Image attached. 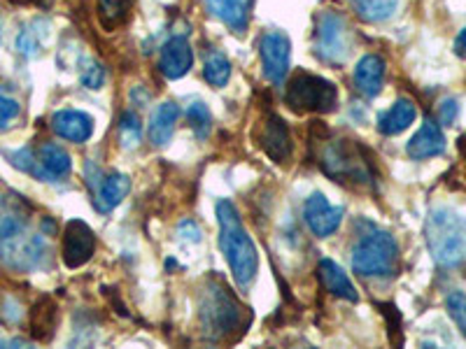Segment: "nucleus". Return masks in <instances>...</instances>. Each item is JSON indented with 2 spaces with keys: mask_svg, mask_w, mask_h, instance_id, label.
I'll return each instance as SVG.
<instances>
[{
  "mask_svg": "<svg viewBox=\"0 0 466 349\" xmlns=\"http://www.w3.org/2000/svg\"><path fill=\"white\" fill-rule=\"evenodd\" d=\"M187 122H189L191 133H194V138L197 140H208L212 133V112L206 103L197 101L191 103V107L187 110Z\"/></svg>",
  "mask_w": 466,
  "mask_h": 349,
  "instance_id": "cd10ccee",
  "label": "nucleus"
},
{
  "mask_svg": "<svg viewBox=\"0 0 466 349\" xmlns=\"http://www.w3.org/2000/svg\"><path fill=\"white\" fill-rule=\"evenodd\" d=\"M64 264L68 268H82L89 264L96 254V235L91 226H86L82 219H70L64 231Z\"/></svg>",
  "mask_w": 466,
  "mask_h": 349,
  "instance_id": "9b49d317",
  "label": "nucleus"
},
{
  "mask_svg": "<svg viewBox=\"0 0 466 349\" xmlns=\"http://www.w3.org/2000/svg\"><path fill=\"white\" fill-rule=\"evenodd\" d=\"M245 314V307L228 294L227 286L210 284L201 298L198 317L206 338L222 340L231 335L240 326V317Z\"/></svg>",
  "mask_w": 466,
  "mask_h": 349,
  "instance_id": "0eeeda50",
  "label": "nucleus"
},
{
  "mask_svg": "<svg viewBox=\"0 0 466 349\" xmlns=\"http://www.w3.org/2000/svg\"><path fill=\"white\" fill-rule=\"evenodd\" d=\"M380 313L385 314V319H387V324H390V340H392L394 344H401V338H399V331H401V317H399V313H397V307L394 305H390V303H380Z\"/></svg>",
  "mask_w": 466,
  "mask_h": 349,
  "instance_id": "473e14b6",
  "label": "nucleus"
},
{
  "mask_svg": "<svg viewBox=\"0 0 466 349\" xmlns=\"http://www.w3.org/2000/svg\"><path fill=\"white\" fill-rule=\"evenodd\" d=\"M318 164L329 180L350 189H373L376 186V170L366 149L357 140L336 138L319 140Z\"/></svg>",
  "mask_w": 466,
  "mask_h": 349,
  "instance_id": "f03ea898",
  "label": "nucleus"
},
{
  "mask_svg": "<svg viewBox=\"0 0 466 349\" xmlns=\"http://www.w3.org/2000/svg\"><path fill=\"white\" fill-rule=\"evenodd\" d=\"M85 174L86 184L91 186V194H94L96 210L103 212V214L115 210L128 196V191H131V180L124 173H116V170L103 174L94 164H86Z\"/></svg>",
  "mask_w": 466,
  "mask_h": 349,
  "instance_id": "1a4fd4ad",
  "label": "nucleus"
},
{
  "mask_svg": "<svg viewBox=\"0 0 466 349\" xmlns=\"http://www.w3.org/2000/svg\"><path fill=\"white\" fill-rule=\"evenodd\" d=\"M352 7L361 22L380 24L397 12L399 0H352Z\"/></svg>",
  "mask_w": 466,
  "mask_h": 349,
  "instance_id": "bb28decb",
  "label": "nucleus"
},
{
  "mask_svg": "<svg viewBox=\"0 0 466 349\" xmlns=\"http://www.w3.org/2000/svg\"><path fill=\"white\" fill-rule=\"evenodd\" d=\"M208 12L224 24L231 33L243 35L252 19L255 0H206Z\"/></svg>",
  "mask_w": 466,
  "mask_h": 349,
  "instance_id": "f3484780",
  "label": "nucleus"
},
{
  "mask_svg": "<svg viewBox=\"0 0 466 349\" xmlns=\"http://www.w3.org/2000/svg\"><path fill=\"white\" fill-rule=\"evenodd\" d=\"M52 131L68 143L82 145L94 135V116L82 110H58L52 116Z\"/></svg>",
  "mask_w": 466,
  "mask_h": 349,
  "instance_id": "2eb2a0df",
  "label": "nucleus"
},
{
  "mask_svg": "<svg viewBox=\"0 0 466 349\" xmlns=\"http://www.w3.org/2000/svg\"><path fill=\"white\" fill-rule=\"evenodd\" d=\"M177 231H180L182 238L189 240V243H201V238H203L201 228H198L194 222H182Z\"/></svg>",
  "mask_w": 466,
  "mask_h": 349,
  "instance_id": "f704fd0d",
  "label": "nucleus"
},
{
  "mask_svg": "<svg viewBox=\"0 0 466 349\" xmlns=\"http://www.w3.org/2000/svg\"><path fill=\"white\" fill-rule=\"evenodd\" d=\"M424 240L441 268L457 270L466 265V217L451 207H434L424 222Z\"/></svg>",
  "mask_w": 466,
  "mask_h": 349,
  "instance_id": "20e7f679",
  "label": "nucleus"
},
{
  "mask_svg": "<svg viewBox=\"0 0 466 349\" xmlns=\"http://www.w3.org/2000/svg\"><path fill=\"white\" fill-rule=\"evenodd\" d=\"M343 207L331 205L319 191L310 194V196L306 198V203H303V217H306L308 228H310L313 235H318V238L334 235L340 228V224H343Z\"/></svg>",
  "mask_w": 466,
  "mask_h": 349,
  "instance_id": "ddd939ff",
  "label": "nucleus"
},
{
  "mask_svg": "<svg viewBox=\"0 0 466 349\" xmlns=\"http://www.w3.org/2000/svg\"><path fill=\"white\" fill-rule=\"evenodd\" d=\"M261 68L270 85H282L289 75L291 64V40L282 31H266L259 43Z\"/></svg>",
  "mask_w": 466,
  "mask_h": 349,
  "instance_id": "9d476101",
  "label": "nucleus"
},
{
  "mask_svg": "<svg viewBox=\"0 0 466 349\" xmlns=\"http://www.w3.org/2000/svg\"><path fill=\"white\" fill-rule=\"evenodd\" d=\"M285 103L294 115H327L339 107V89L318 75L297 73L287 85Z\"/></svg>",
  "mask_w": 466,
  "mask_h": 349,
  "instance_id": "423d86ee",
  "label": "nucleus"
},
{
  "mask_svg": "<svg viewBox=\"0 0 466 349\" xmlns=\"http://www.w3.org/2000/svg\"><path fill=\"white\" fill-rule=\"evenodd\" d=\"M49 247L43 235L28 231V212L22 201L0 198V261L16 273L43 268Z\"/></svg>",
  "mask_w": 466,
  "mask_h": 349,
  "instance_id": "f257e3e1",
  "label": "nucleus"
},
{
  "mask_svg": "<svg viewBox=\"0 0 466 349\" xmlns=\"http://www.w3.org/2000/svg\"><path fill=\"white\" fill-rule=\"evenodd\" d=\"M219 222V247L233 273V280L238 286H249L255 282L259 270V256H257L255 240L245 231L243 219L231 201L222 198L215 207Z\"/></svg>",
  "mask_w": 466,
  "mask_h": 349,
  "instance_id": "7ed1b4c3",
  "label": "nucleus"
},
{
  "mask_svg": "<svg viewBox=\"0 0 466 349\" xmlns=\"http://www.w3.org/2000/svg\"><path fill=\"white\" fill-rule=\"evenodd\" d=\"M445 307H448V314L452 317V322L457 324L460 334L466 338V296L461 291H452L448 301H445Z\"/></svg>",
  "mask_w": 466,
  "mask_h": 349,
  "instance_id": "7c9ffc66",
  "label": "nucleus"
},
{
  "mask_svg": "<svg viewBox=\"0 0 466 349\" xmlns=\"http://www.w3.org/2000/svg\"><path fill=\"white\" fill-rule=\"evenodd\" d=\"M73 170V159L64 147L54 143H43L33 149V164L28 174L40 182H61Z\"/></svg>",
  "mask_w": 466,
  "mask_h": 349,
  "instance_id": "f8f14e48",
  "label": "nucleus"
},
{
  "mask_svg": "<svg viewBox=\"0 0 466 349\" xmlns=\"http://www.w3.org/2000/svg\"><path fill=\"white\" fill-rule=\"evenodd\" d=\"M49 37V22L47 19H35L28 26L22 28V33L16 35V52L24 58H37L43 54L45 43Z\"/></svg>",
  "mask_w": 466,
  "mask_h": 349,
  "instance_id": "b1692460",
  "label": "nucleus"
},
{
  "mask_svg": "<svg viewBox=\"0 0 466 349\" xmlns=\"http://www.w3.org/2000/svg\"><path fill=\"white\" fill-rule=\"evenodd\" d=\"M203 77L215 89H222V86L228 85V80H231V61L224 56V52L212 49L208 54L206 61H203Z\"/></svg>",
  "mask_w": 466,
  "mask_h": 349,
  "instance_id": "a878e982",
  "label": "nucleus"
},
{
  "mask_svg": "<svg viewBox=\"0 0 466 349\" xmlns=\"http://www.w3.org/2000/svg\"><path fill=\"white\" fill-rule=\"evenodd\" d=\"M399 244L392 233L366 224L352 247V270L366 280H385L399 273Z\"/></svg>",
  "mask_w": 466,
  "mask_h": 349,
  "instance_id": "39448f33",
  "label": "nucleus"
},
{
  "mask_svg": "<svg viewBox=\"0 0 466 349\" xmlns=\"http://www.w3.org/2000/svg\"><path fill=\"white\" fill-rule=\"evenodd\" d=\"M455 54L460 58H464L466 61V28H461L460 31V35H457V40H455Z\"/></svg>",
  "mask_w": 466,
  "mask_h": 349,
  "instance_id": "c9c22d12",
  "label": "nucleus"
},
{
  "mask_svg": "<svg viewBox=\"0 0 466 349\" xmlns=\"http://www.w3.org/2000/svg\"><path fill=\"white\" fill-rule=\"evenodd\" d=\"M259 147L273 164L285 165L291 156V135L287 124L278 115H268L259 128Z\"/></svg>",
  "mask_w": 466,
  "mask_h": 349,
  "instance_id": "4468645a",
  "label": "nucleus"
},
{
  "mask_svg": "<svg viewBox=\"0 0 466 349\" xmlns=\"http://www.w3.org/2000/svg\"><path fill=\"white\" fill-rule=\"evenodd\" d=\"M315 56L324 64L343 65L352 52V37H350V26L343 16L336 12H319L315 16V33H313Z\"/></svg>",
  "mask_w": 466,
  "mask_h": 349,
  "instance_id": "6e6552de",
  "label": "nucleus"
},
{
  "mask_svg": "<svg viewBox=\"0 0 466 349\" xmlns=\"http://www.w3.org/2000/svg\"><path fill=\"white\" fill-rule=\"evenodd\" d=\"M80 82L85 89L98 91L106 85V68L98 61H94V58H85V64H82L80 70Z\"/></svg>",
  "mask_w": 466,
  "mask_h": 349,
  "instance_id": "c756f323",
  "label": "nucleus"
},
{
  "mask_svg": "<svg viewBox=\"0 0 466 349\" xmlns=\"http://www.w3.org/2000/svg\"><path fill=\"white\" fill-rule=\"evenodd\" d=\"M415 116H418V110H415L413 103L406 101V98H399L390 110L380 115V119H378V131L382 135H399V133H403L415 122Z\"/></svg>",
  "mask_w": 466,
  "mask_h": 349,
  "instance_id": "4be33fe9",
  "label": "nucleus"
},
{
  "mask_svg": "<svg viewBox=\"0 0 466 349\" xmlns=\"http://www.w3.org/2000/svg\"><path fill=\"white\" fill-rule=\"evenodd\" d=\"M457 115H460V105H457V101L448 98V101L441 103L439 107V124H443V126H452Z\"/></svg>",
  "mask_w": 466,
  "mask_h": 349,
  "instance_id": "72a5a7b5",
  "label": "nucleus"
},
{
  "mask_svg": "<svg viewBox=\"0 0 466 349\" xmlns=\"http://www.w3.org/2000/svg\"><path fill=\"white\" fill-rule=\"evenodd\" d=\"M133 5H136V0H96V12H98L101 26L106 31L124 26L131 16Z\"/></svg>",
  "mask_w": 466,
  "mask_h": 349,
  "instance_id": "393cba45",
  "label": "nucleus"
},
{
  "mask_svg": "<svg viewBox=\"0 0 466 349\" xmlns=\"http://www.w3.org/2000/svg\"><path fill=\"white\" fill-rule=\"evenodd\" d=\"M177 119H180V107L175 103H161L157 110L149 116V143L154 147H164L173 138L175 126H177Z\"/></svg>",
  "mask_w": 466,
  "mask_h": 349,
  "instance_id": "412c9836",
  "label": "nucleus"
},
{
  "mask_svg": "<svg viewBox=\"0 0 466 349\" xmlns=\"http://www.w3.org/2000/svg\"><path fill=\"white\" fill-rule=\"evenodd\" d=\"M119 138H122L124 149L138 147L140 138H143V124H140L136 112L127 110L122 116H119Z\"/></svg>",
  "mask_w": 466,
  "mask_h": 349,
  "instance_id": "c85d7f7f",
  "label": "nucleus"
},
{
  "mask_svg": "<svg viewBox=\"0 0 466 349\" xmlns=\"http://www.w3.org/2000/svg\"><path fill=\"white\" fill-rule=\"evenodd\" d=\"M382 82H385V61L378 54H366L360 58L355 68V86L361 95L373 98L380 94Z\"/></svg>",
  "mask_w": 466,
  "mask_h": 349,
  "instance_id": "aec40b11",
  "label": "nucleus"
},
{
  "mask_svg": "<svg viewBox=\"0 0 466 349\" xmlns=\"http://www.w3.org/2000/svg\"><path fill=\"white\" fill-rule=\"evenodd\" d=\"M406 152L410 159L424 161L434 159L439 154L445 152V135L434 119H427L418 133H415L410 143L406 145Z\"/></svg>",
  "mask_w": 466,
  "mask_h": 349,
  "instance_id": "a211bd4d",
  "label": "nucleus"
},
{
  "mask_svg": "<svg viewBox=\"0 0 466 349\" xmlns=\"http://www.w3.org/2000/svg\"><path fill=\"white\" fill-rule=\"evenodd\" d=\"M318 277L322 282V289L327 294L336 298H343V301L357 303L360 301V294H357V286L352 284V280L348 277L343 268H340L336 261L322 259L318 265Z\"/></svg>",
  "mask_w": 466,
  "mask_h": 349,
  "instance_id": "6ab92c4d",
  "label": "nucleus"
},
{
  "mask_svg": "<svg viewBox=\"0 0 466 349\" xmlns=\"http://www.w3.org/2000/svg\"><path fill=\"white\" fill-rule=\"evenodd\" d=\"M19 115H22V105L15 98H10V95L0 91V131H5Z\"/></svg>",
  "mask_w": 466,
  "mask_h": 349,
  "instance_id": "2f4dec72",
  "label": "nucleus"
},
{
  "mask_svg": "<svg viewBox=\"0 0 466 349\" xmlns=\"http://www.w3.org/2000/svg\"><path fill=\"white\" fill-rule=\"evenodd\" d=\"M56 322H58V313L52 298L47 296L40 298L31 310V322H28V326H31V335L35 340H40V343H47V340L54 335V331H56Z\"/></svg>",
  "mask_w": 466,
  "mask_h": 349,
  "instance_id": "5701e85b",
  "label": "nucleus"
},
{
  "mask_svg": "<svg viewBox=\"0 0 466 349\" xmlns=\"http://www.w3.org/2000/svg\"><path fill=\"white\" fill-rule=\"evenodd\" d=\"M194 65V49L187 43V37L175 35L161 47L159 70L168 80H180Z\"/></svg>",
  "mask_w": 466,
  "mask_h": 349,
  "instance_id": "dca6fc26",
  "label": "nucleus"
}]
</instances>
